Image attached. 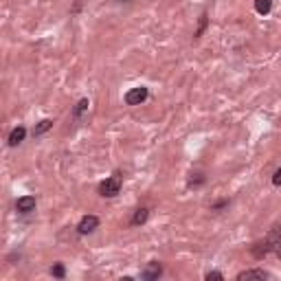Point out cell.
Instances as JSON below:
<instances>
[{
  "mask_svg": "<svg viewBox=\"0 0 281 281\" xmlns=\"http://www.w3.org/2000/svg\"><path fill=\"white\" fill-rule=\"evenodd\" d=\"M119 191H121V176L119 174L110 176V178H106L99 185V196H103V198H115Z\"/></svg>",
  "mask_w": 281,
  "mask_h": 281,
  "instance_id": "obj_1",
  "label": "cell"
},
{
  "mask_svg": "<svg viewBox=\"0 0 281 281\" xmlns=\"http://www.w3.org/2000/svg\"><path fill=\"white\" fill-rule=\"evenodd\" d=\"M147 95H150V92H147L145 86H136L125 92V103L127 106H141V103L147 99Z\"/></svg>",
  "mask_w": 281,
  "mask_h": 281,
  "instance_id": "obj_2",
  "label": "cell"
},
{
  "mask_svg": "<svg viewBox=\"0 0 281 281\" xmlns=\"http://www.w3.org/2000/svg\"><path fill=\"white\" fill-rule=\"evenodd\" d=\"M270 246V253H275L277 257L281 259V226H275V229H270L268 238H266Z\"/></svg>",
  "mask_w": 281,
  "mask_h": 281,
  "instance_id": "obj_3",
  "label": "cell"
},
{
  "mask_svg": "<svg viewBox=\"0 0 281 281\" xmlns=\"http://www.w3.org/2000/svg\"><path fill=\"white\" fill-rule=\"evenodd\" d=\"M97 226H99V218H97V215H86V218H81V222L77 224V233L88 235V233H92Z\"/></svg>",
  "mask_w": 281,
  "mask_h": 281,
  "instance_id": "obj_4",
  "label": "cell"
},
{
  "mask_svg": "<svg viewBox=\"0 0 281 281\" xmlns=\"http://www.w3.org/2000/svg\"><path fill=\"white\" fill-rule=\"evenodd\" d=\"M161 275H162V266L159 264V261H150V264H147V268L141 273V277L147 279V281H154V279H159Z\"/></svg>",
  "mask_w": 281,
  "mask_h": 281,
  "instance_id": "obj_5",
  "label": "cell"
},
{
  "mask_svg": "<svg viewBox=\"0 0 281 281\" xmlns=\"http://www.w3.org/2000/svg\"><path fill=\"white\" fill-rule=\"evenodd\" d=\"M16 209L20 211V213H31V211L36 209V198H33V196H22V198H18V202H16Z\"/></svg>",
  "mask_w": 281,
  "mask_h": 281,
  "instance_id": "obj_6",
  "label": "cell"
},
{
  "mask_svg": "<svg viewBox=\"0 0 281 281\" xmlns=\"http://www.w3.org/2000/svg\"><path fill=\"white\" fill-rule=\"evenodd\" d=\"M244 279H268V273H264V270H244V273L238 275V281Z\"/></svg>",
  "mask_w": 281,
  "mask_h": 281,
  "instance_id": "obj_7",
  "label": "cell"
},
{
  "mask_svg": "<svg viewBox=\"0 0 281 281\" xmlns=\"http://www.w3.org/2000/svg\"><path fill=\"white\" fill-rule=\"evenodd\" d=\"M24 136H27V130H24V127H16V130L9 134V145H11V147L20 145V143L24 141Z\"/></svg>",
  "mask_w": 281,
  "mask_h": 281,
  "instance_id": "obj_8",
  "label": "cell"
},
{
  "mask_svg": "<svg viewBox=\"0 0 281 281\" xmlns=\"http://www.w3.org/2000/svg\"><path fill=\"white\" fill-rule=\"evenodd\" d=\"M51 127H53V121L51 119H42L36 127H33V136H42L44 132H48Z\"/></svg>",
  "mask_w": 281,
  "mask_h": 281,
  "instance_id": "obj_9",
  "label": "cell"
},
{
  "mask_svg": "<svg viewBox=\"0 0 281 281\" xmlns=\"http://www.w3.org/2000/svg\"><path fill=\"white\" fill-rule=\"evenodd\" d=\"M270 9H273V0H255V11L261 16L270 13Z\"/></svg>",
  "mask_w": 281,
  "mask_h": 281,
  "instance_id": "obj_10",
  "label": "cell"
},
{
  "mask_svg": "<svg viewBox=\"0 0 281 281\" xmlns=\"http://www.w3.org/2000/svg\"><path fill=\"white\" fill-rule=\"evenodd\" d=\"M268 250H270L268 241H259V244H255V246H253V255H255V257H257V259L264 257V255L268 253Z\"/></svg>",
  "mask_w": 281,
  "mask_h": 281,
  "instance_id": "obj_11",
  "label": "cell"
},
{
  "mask_svg": "<svg viewBox=\"0 0 281 281\" xmlns=\"http://www.w3.org/2000/svg\"><path fill=\"white\" fill-rule=\"evenodd\" d=\"M147 215H150V211H147V209H139V211H136V213H134V218H132V224H134V226L145 224Z\"/></svg>",
  "mask_w": 281,
  "mask_h": 281,
  "instance_id": "obj_12",
  "label": "cell"
},
{
  "mask_svg": "<svg viewBox=\"0 0 281 281\" xmlns=\"http://www.w3.org/2000/svg\"><path fill=\"white\" fill-rule=\"evenodd\" d=\"M88 106H90V103H88V99H81L80 103H77V106H75V110H73V115H75V119H80V117L83 115V112L88 110Z\"/></svg>",
  "mask_w": 281,
  "mask_h": 281,
  "instance_id": "obj_13",
  "label": "cell"
},
{
  "mask_svg": "<svg viewBox=\"0 0 281 281\" xmlns=\"http://www.w3.org/2000/svg\"><path fill=\"white\" fill-rule=\"evenodd\" d=\"M51 275H53V277H57V279H62L64 275H66V268H64V264H55V266H53V268H51Z\"/></svg>",
  "mask_w": 281,
  "mask_h": 281,
  "instance_id": "obj_14",
  "label": "cell"
},
{
  "mask_svg": "<svg viewBox=\"0 0 281 281\" xmlns=\"http://www.w3.org/2000/svg\"><path fill=\"white\" fill-rule=\"evenodd\" d=\"M204 27H206V13H202V18H200V27H198V31H196V36H202V31H204Z\"/></svg>",
  "mask_w": 281,
  "mask_h": 281,
  "instance_id": "obj_15",
  "label": "cell"
},
{
  "mask_svg": "<svg viewBox=\"0 0 281 281\" xmlns=\"http://www.w3.org/2000/svg\"><path fill=\"white\" fill-rule=\"evenodd\" d=\"M211 279H218V281H222V279H224V275L218 273V270H213V273H206V281H211Z\"/></svg>",
  "mask_w": 281,
  "mask_h": 281,
  "instance_id": "obj_16",
  "label": "cell"
},
{
  "mask_svg": "<svg viewBox=\"0 0 281 281\" xmlns=\"http://www.w3.org/2000/svg\"><path fill=\"white\" fill-rule=\"evenodd\" d=\"M273 185L275 187H281V167L277 171H275V176H273Z\"/></svg>",
  "mask_w": 281,
  "mask_h": 281,
  "instance_id": "obj_17",
  "label": "cell"
}]
</instances>
